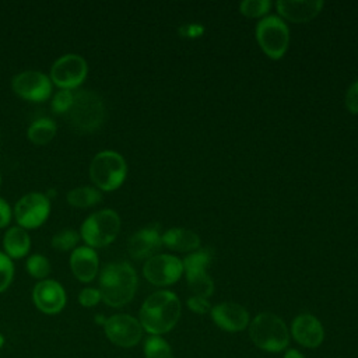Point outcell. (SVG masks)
I'll list each match as a JSON object with an SVG mask.
<instances>
[{"label":"cell","mask_w":358,"mask_h":358,"mask_svg":"<svg viewBox=\"0 0 358 358\" xmlns=\"http://www.w3.org/2000/svg\"><path fill=\"white\" fill-rule=\"evenodd\" d=\"M162 245L157 227H147L134 232L127 242V252L133 259L151 257Z\"/></svg>","instance_id":"cell-18"},{"label":"cell","mask_w":358,"mask_h":358,"mask_svg":"<svg viewBox=\"0 0 358 358\" xmlns=\"http://www.w3.org/2000/svg\"><path fill=\"white\" fill-rule=\"evenodd\" d=\"M3 345H4V337L3 334H0V348H3Z\"/></svg>","instance_id":"cell-35"},{"label":"cell","mask_w":358,"mask_h":358,"mask_svg":"<svg viewBox=\"0 0 358 358\" xmlns=\"http://www.w3.org/2000/svg\"><path fill=\"white\" fill-rule=\"evenodd\" d=\"M66 115L74 130L91 133L102 126L106 109L99 94L91 90H80L74 94L71 108Z\"/></svg>","instance_id":"cell-4"},{"label":"cell","mask_w":358,"mask_h":358,"mask_svg":"<svg viewBox=\"0 0 358 358\" xmlns=\"http://www.w3.org/2000/svg\"><path fill=\"white\" fill-rule=\"evenodd\" d=\"M145 358H173L172 347L161 336H150L144 343Z\"/></svg>","instance_id":"cell-24"},{"label":"cell","mask_w":358,"mask_h":358,"mask_svg":"<svg viewBox=\"0 0 358 358\" xmlns=\"http://www.w3.org/2000/svg\"><path fill=\"white\" fill-rule=\"evenodd\" d=\"M80 235L77 231L74 229H62L60 232L55 234L50 243L55 249L62 250V252H67V250H74L77 243H78Z\"/></svg>","instance_id":"cell-26"},{"label":"cell","mask_w":358,"mask_h":358,"mask_svg":"<svg viewBox=\"0 0 358 358\" xmlns=\"http://www.w3.org/2000/svg\"><path fill=\"white\" fill-rule=\"evenodd\" d=\"M270 7L271 3L268 0H245L239 4V11L249 18H257L264 15Z\"/></svg>","instance_id":"cell-27"},{"label":"cell","mask_w":358,"mask_h":358,"mask_svg":"<svg viewBox=\"0 0 358 358\" xmlns=\"http://www.w3.org/2000/svg\"><path fill=\"white\" fill-rule=\"evenodd\" d=\"M14 277V264L11 262V259L0 252V292L6 291Z\"/></svg>","instance_id":"cell-29"},{"label":"cell","mask_w":358,"mask_h":358,"mask_svg":"<svg viewBox=\"0 0 358 358\" xmlns=\"http://www.w3.org/2000/svg\"><path fill=\"white\" fill-rule=\"evenodd\" d=\"M182 312V305L172 291H157L151 294L141 305L138 322L151 336H161L171 331Z\"/></svg>","instance_id":"cell-1"},{"label":"cell","mask_w":358,"mask_h":358,"mask_svg":"<svg viewBox=\"0 0 358 358\" xmlns=\"http://www.w3.org/2000/svg\"><path fill=\"white\" fill-rule=\"evenodd\" d=\"M213 322L224 331L238 333L249 326V312L239 303L221 302L211 308Z\"/></svg>","instance_id":"cell-15"},{"label":"cell","mask_w":358,"mask_h":358,"mask_svg":"<svg viewBox=\"0 0 358 358\" xmlns=\"http://www.w3.org/2000/svg\"><path fill=\"white\" fill-rule=\"evenodd\" d=\"M11 221V207L0 197V228H6Z\"/></svg>","instance_id":"cell-33"},{"label":"cell","mask_w":358,"mask_h":358,"mask_svg":"<svg viewBox=\"0 0 358 358\" xmlns=\"http://www.w3.org/2000/svg\"><path fill=\"white\" fill-rule=\"evenodd\" d=\"M256 39L260 49L273 60H278L288 49L289 31L277 15L262 18L256 27Z\"/></svg>","instance_id":"cell-7"},{"label":"cell","mask_w":358,"mask_h":358,"mask_svg":"<svg viewBox=\"0 0 358 358\" xmlns=\"http://www.w3.org/2000/svg\"><path fill=\"white\" fill-rule=\"evenodd\" d=\"M11 87L18 96L34 102L48 99L52 92L50 78L46 74L35 70H27L14 76Z\"/></svg>","instance_id":"cell-13"},{"label":"cell","mask_w":358,"mask_h":358,"mask_svg":"<svg viewBox=\"0 0 358 358\" xmlns=\"http://www.w3.org/2000/svg\"><path fill=\"white\" fill-rule=\"evenodd\" d=\"M323 4L322 0H280L275 3V7L280 15L291 22H308L322 11Z\"/></svg>","instance_id":"cell-19"},{"label":"cell","mask_w":358,"mask_h":358,"mask_svg":"<svg viewBox=\"0 0 358 358\" xmlns=\"http://www.w3.org/2000/svg\"><path fill=\"white\" fill-rule=\"evenodd\" d=\"M101 301V292L98 288H84L78 294V302L84 308H92L96 306Z\"/></svg>","instance_id":"cell-30"},{"label":"cell","mask_w":358,"mask_h":358,"mask_svg":"<svg viewBox=\"0 0 358 358\" xmlns=\"http://www.w3.org/2000/svg\"><path fill=\"white\" fill-rule=\"evenodd\" d=\"M187 308L194 312V313H199V315H204L207 313L208 310H211V306H210V302L207 298H203V296H197V295H193L187 299Z\"/></svg>","instance_id":"cell-31"},{"label":"cell","mask_w":358,"mask_h":358,"mask_svg":"<svg viewBox=\"0 0 358 358\" xmlns=\"http://www.w3.org/2000/svg\"><path fill=\"white\" fill-rule=\"evenodd\" d=\"M27 271L29 273L31 277L42 281L50 273V263H49L48 257H45L43 255H39V253L31 255L27 259Z\"/></svg>","instance_id":"cell-25"},{"label":"cell","mask_w":358,"mask_h":358,"mask_svg":"<svg viewBox=\"0 0 358 358\" xmlns=\"http://www.w3.org/2000/svg\"><path fill=\"white\" fill-rule=\"evenodd\" d=\"M249 337L263 351L281 352L288 347L289 330L280 316L263 312L249 323Z\"/></svg>","instance_id":"cell-3"},{"label":"cell","mask_w":358,"mask_h":358,"mask_svg":"<svg viewBox=\"0 0 358 358\" xmlns=\"http://www.w3.org/2000/svg\"><path fill=\"white\" fill-rule=\"evenodd\" d=\"M161 239L166 248L176 252H192L200 246L199 235L186 228H171L164 232Z\"/></svg>","instance_id":"cell-20"},{"label":"cell","mask_w":358,"mask_h":358,"mask_svg":"<svg viewBox=\"0 0 358 358\" xmlns=\"http://www.w3.org/2000/svg\"><path fill=\"white\" fill-rule=\"evenodd\" d=\"M50 201L49 197L39 192L24 194L14 207V217L18 225L24 229H34L41 227L49 217Z\"/></svg>","instance_id":"cell-9"},{"label":"cell","mask_w":358,"mask_h":358,"mask_svg":"<svg viewBox=\"0 0 358 358\" xmlns=\"http://www.w3.org/2000/svg\"><path fill=\"white\" fill-rule=\"evenodd\" d=\"M101 299L112 308L127 305L137 289L136 270L126 262L106 264L99 275Z\"/></svg>","instance_id":"cell-2"},{"label":"cell","mask_w":358,"mask_h":358,"mask_svg":"<svg viewBox=\"0 0 358 358\" xmlns=\"http://www.w3.org/2000/svg\"><path fill=\"white\" fill-rule=\"evenodd\" d=\"M126 175V161L116 151H101L92 158L90 164V176L98 190H116L124 182Z\"/></svg>","instance_id":"cell-5"},{"label":"cell","mask_w":358,"mask_h":358,"mask_svg":"<svg viewBox=\"0 0 358 358\" xmlns=\"http://www.w3.org/2000/svg\"><path fill=\"white\" fill-rule=\"evenodd\" d=\"M284 358H306L301 351H298V350H288L287 352H285V355H284Z\"/></svg>","instance_id":"cell-34"},{"label":"cell","mask_w":358,"mask_h":358,"mask_svg":"<svg viewBox=\"0 0 358 358\" xmlns=\"http://www.w3.org/2000/svg\"><path fill=\"white\" fill-rule=\"evenodd\" d=\"M67 203L73 207L87 208L98 204L102 200V194L96 187L92 186H81L71 189L67 196Z\"/></svg>","instance_id":"cell-23"},{"label":"cell","mask_w":358,"mask_h":358,"mask_svg":"<svg viewBox=\"0 0 358 358\" xmlns=\"http://www.w3.org/2000/svg\"><path fill=\"white\" fill-rule=\"evenodd\" d=\"M291 334L298 344L306 348H316L324 340V329L320 320L312 313L298 315L292 320Z\"/></svg>","instance_id":"cell-16"},{"label":"cell","mask_w":358,"mask_h":358,"mask_svg":"<svg viewBox=\"0 0 358 358\" xmlns=\"http://www.w3.org/2000/svg\"><path fill=\"white\" fill-rule=\"evenodd\" d=\"M27 136L29 141L36 145L48 144L56 136V124L49 117H41L31 123V126L28 127Z\"/></svg>","instance_id":"cell-22"},{"label":"cell","mask_w":358,"mask_h":358,"mask_svg":"<svg viewBox=\"0 0 358 358\" xmlns=\"http://www.w3.org/2000/svg\"><path fill=\"white\" fill-rule=\"evenodd\" d=\"M103 330L112 344L123 348L137 345L144 331L138 319L126 313L109 316L103 323Z\"/></svg>","instance_id":"cell-11"},{"label":"cell","mask_w":358,"mask_h":358,"mask_svg":"<svg viewBox=\"0 0 358 358\" xmlns=\"http://www.w3.org/2000/svg\"><path fill=\"white\" fill-rule=\"evenodd\" d=\"M73 99H74V94L70 90H59L52 98V103H50L52 110L57 115L67 113L69 109L71 108Z\"/></svg>","instance_id":"cell-28"},{"label":"cell","mask_w":358,"mask_h":358,"mask_svg":"<svg viewBox=\"0 0 358 358\" xmlns=\"http://www.w3.org/2000/svg\"><path fill=\"white\" fill-rule=\"evenodd\" d=\"M0 183H1V175H0Z\"/></svg>","instance_id":"cell-36"},{"label":"cell","mask_w":358,"mask_h":358,"mask_svg":"<svg viewBox=\"0 0 358 358\" xmlns=\"http://www.w3.org/2000/svg\"><path fill=\"white\" fill-rule=\"evenodd\" d=\"M120 231V217L115 210L103 208L92 213L81 225L80 235L90 248H103L115 241Z\"/></svg>","instance_id":"cell-6"},{"label":"cell","mask_w":358,"mask_h":358,"mask_svg":"<svg viewBox=\"0 0 358 358\" xmlns=\"http://www.w3.org/2000/svg\"><path fill=\"white\" fill-rule=\"evenodd\" d=\"M143 274L152 285H171L182 277L183 263L172 255H155L148 257L144 263Z\"/></svg>","instance_id":"cell-12"},{"label":"cell","mask_w":358,"mask_h":358,"mask_svg":"<svg viewBox=\"0 0 358 358\" xmlns=\"http://www.w3.org/2000/svg\"><path fill=\"white\" fill-rule=\"evenodd\" d=\"M32 301L41 312L56 315L66 306L67 296L60 282L55 280H42L34 287Z\"/></svg>","instance_id":"cell-14"},{"label":"cell","mask_w":358,"mask_h":358,"mask_svg":"<svg viewBox=\"0 0 358 358\" xmlns=\"http://www.w3.org/2000/svg\"><path fill=\"white\" fill-rule=\"evenodd\" d=\"M70 267L77 280L81 282L92 281L99 268V260L96 252L90 246H78L71 252Z\"/></svg>","instance_id":"cell-17"},{"label":"cell","mask_w":358,"mask_h":358,"mask_svg":"<svg viewBox=\"0 0 358 358\" xmlns=\"http://www.w3.org/2000/svg\"><path fill=\"white\" fill-rule=\"evenodd\" d=\"M345 106L351 113L358 115V80L350 85L345 94Z\"/></svg>","instance_id":"cell-32"},{"label":"cell","mask_w":358,"mask_h":358,"mask_svg":"<svg viewBox=\"0 0 358 358\" xmlns=\"http://www.w3.org/2000/svg\"><path fill=\"white\" fill-rule=\"evenodd\" d=\"M88 73V66L84 57L76 53H67L59 57L52 69L50 78L60 90H74L83 84Z\"/></svg>","instance_id":"cell-10"},{"label":"cell","mask_w":358,"mask_h":358,"mask_svg":"<svg viewBox=\"0 0 358 358\" xmlns=\"http://www.w3.org/2000/svg\"><path fill=\"white\" fill-rule=\"evenodd\" d=\"M3 246L10 259H21L29 252L31 238L24 228L11 227L4 234Z\"/></svg>","instance_id":"cell-21"},{"label":"cell","mask_w":358,"mask_h":358,"mask_svg":"<svg viewBox=\"0 0 358 358\" xmlns=\"http://www.w3.org/2000/svg\"><path fill=\"white\" fill-rule=\"evenodd\" d=\"M211 262V253L208 250L193 252L185 257L183 271L186 274L187 285L193 295L208 298L214 292V282L207 274L206 268Z\"/></svg>","instance_id":"cell-8"}]
</instances>
